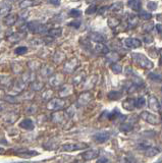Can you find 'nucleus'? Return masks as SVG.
Here are the masks:
<instances>
[{
    "label": "nucleus",
    "mask_w": 162,
    "mask_h": 163,
    "mask_svg": "<svg viewBox=\"0 0 162 163\" xmlns=\"http://www.w3.org/2000/svg\"><path fill=\"white\" fill-rule=\"evenodd\" d=\"M133 58L139 67L145 69H151L154 67V63L149 59L147 56H145L144 54L141 53H133Z\"/></svg>",
    "instance_id": "nucleus-1"
},
{
    "label": "nucleus",
    "mask_w": 162,
    "mask_h": 163,
    "mask_svg": "<svg viewBox=\"0 0 162 163\" xmlns=\"http://www.w3.org/2000/svg\"><path fill=\"white\" fill-rule=\"evenodd\" d=\"M27 28H28L30 32H32L34 34H45V33H48L49 31L47 26L37 21L28 22V24H27Z\"/></svg>",
    "instance_id": "nucleus-2"
},
{
    "label": "nucleus",
    "mask_w": 162,
    "mask_h": 163,
    "mask_svg": "<svg viewBox=\"0 0 162 163\" xmlns=\"http://www.w3.org/2000/svg\"><path fill=\"white\" fill-rule=\"evenodd\" d=\"M65 101L60 98H54L48 101L47 103V109L52 110V111H58L62 110L65 107Z\"/></svg>",
    "instance_id": "nucleus-3"
},
{
    "label": "nucleus",
    "mask_w": 162,
    "mask_h": 163,
    "mask_svg": "<svg viewBox=\"0 0 162 163\" xmlns=\"http://www.w3.org/2000/svg\"><path fill=\"white\" fill-rule=\"evenodd\" d=\"M88 148V145L86 143H68V144H64L61 146V149L66 152H74V151L78 150H84Z\"/></svg>",
    "instance_id": "nucleus-4"
},
{
    "label": "nucleus",
    "mask_w": 162,
    "mask_h": 163,
    "mask_svg": "<svg viewBox=\"0 0 162 163\" xmlns=\"http://www.w3.org/2000/svg\"><path fill=\"white\" fill-rule=\"evenodd\" d=\"M27 82L24 80H18L15 83H13L12 87H11V94L12 95H18L25 91V89L27 87Z\"/></svg>",
    "instance_id": "nucleus-5"
},
{
    "label": "nucleus",
    "mask_w": 162,
    "mask_h": 163,
    "mask_svg": "<svg viewBox=\"0 0 162 163\" xmlns=\"http://www.w3.org/2000/svg\"><path fill=\"white\" fill-rule=\"evenodd\" d=\"M64 83V76L61 73H53L49 77V84L52 87H59Z\"/></svg>",
    "instance_id": "nucleus-6"
},
{
    "label": "nucleus",
    "mask_w": 162,
    "mask_h": 163,
    "mask_svg": "<svg viewBox=\"0 0 162 163\" xmlns=\"http://www.w3.org/2000/svg\"><path fill=\"white\" fill-rule=\"evenodd\" d=\"M141 118L144 119L145 121H147L150 125H153V126H156L159 123V119L156 115H154L152 113H150L149 111H143L141 113Z\"/></svg>",
    "instance_id": "nucleus-7"
},
{
    "label": "nucleus",
    "mask_w": 162,
    "mask_h": 163,
    "mask_svg": "<svg viewBox=\"0 0 162 163\" xmlns=\"http://www.w3.org/2000/svg\"><path fill=\"white\" fill-rule=\"evenodd\" d=\"M78 65H79V60L76 59V58H71V59L67 60L66 62L64 63L63 69L65 72L72 73L76 69V67H78Z\"/></svg>",
    "instance_id": "nucleus-8"
},
{
    "label": "nucleus",
    "mask_w": 162,
    "mask_h": 163,
    "mask_svg": "<svg viewBox=\"0 0 162 163\" xmlns=\"http://www.w3.org/2000/svg\"><path fill=\"white\" fill-rule=\"evenodd\" d=\"M123 44L125 45V47L135 49V48L141 47L142 42H141V40H139L137 38H126L125 40L123 41Z\"/></svg>",
    "instance_id": "nucleus-9"
},
{
    "label": "nucleus",
    "mask_w": 162,
    "mask_h": 163,
    "mask_svg": "<svg viewBox=\"0 0 162 163\" xmlns=\"http://www.w3.org/2000/svg\"><path fill=\"white\" fill-rule=\"evenodd\" d=\"M93 139L95 142L100 143V144L101 143H105L110 139V133L109 131H99V133L93 136Z\"/></svg>",
    "instance_id": "nucleus-10"
},
{
    "label": "nucleus",
    "mask_w": 162,
    "mask_h": 163,
    "mask_svg": "<svg viewBox=\"0 0 162 163\" xmlns=\"http://www.w3.org/2000/svg\"><path fill=\"white\" fill-rule=\"evenodd\" d=\"M25 37H26L25 32H17L9 35L8 37H6V40L10 42V43H17V42L22 41Z\"/></svg>",
    "instance_id": "nucleus-11"
},
{
    "label": "nucleus",
    "mask_w": 162,
    "mask_h": 163,
    "mask_svg": "<svg viewBox=\"0 0 162 163\" xmlns=\"http://www.w3.org/2000/svg\"><path fill=\"white\" fill-rule=\"evenodd\" d=\"M149 107L150 109L153 110L154 112H159L160 111V103L159 101H158L157 97L156 96H150L149 97Z\"/></svg>",
    "instance_id": "nucleus-12"
},
{
    "label": "nucleus",
    "mask_w": 162,
    "mask_h": 163,
    "mask_svg": "<svg viewBox=\"0 0 162 163\" xmlns=\"http://www.w3.org/2000/svg\"><path fill=\"white\" fill-rule=\"evenodd\" d=\"M93 48L96 52L98 53H101V54H107L108 52L110 51L109 48L103 43V42H94V45H93Z\"/></svg>",
    "instance_id": "nucleus-13"
},
{
    "label": "nucleus",
    "mask_w": 162,
    "mask_h": 163,
    "mask_svg": "<svg viewBox=\"0 0 162 163\" xmlns=\"http://www.w3.org/2000/svg\"><path fill=\"white\" fill-rule=\"evenodd\" d=\"M92 98H93V97H92L91 93L84 92L80 95L79 99H78V102H79L80 105H87V104H89L91 102Z\"/></svg>",
    "instance_id": "nucleus-14"
},
{
    "label": "nucleus",
    "mask_w": 162,
    "mask_h": 163,
    "mask_svg": "<svg viewBox=\"0 0 162 163\" xmlns=\"http://www.w3.org/2000/svg\"><path fill=\"white\" fill-rule=\"evenodd\" d=\"M18 18V15L15 14V13H9L7 14L6 17H3V22H4V25L7 27H10V26H13L15 22H17Z\"/></svg>",
    "instance_id": "nucleus-15"
},
{
    "label": "nucleus",
    "mask_w": 162,
    "mask_h": 163,
    "mask_svg": "<svg viewBox=\"0 0 162 163\" xmlns=\"http://www.w3.org/2000/svg\"><path fill=\"white\" fill-rule=\"evenodd\" d=\"M99 155V151L98 150H88L86 151L85 153L82 154V157L84 158V160L86 161H91L93 160V159H95L96 157H97Z\"/></svg>",
    "instance_id": "nucleus-16"
},
{
    "label": "nucleus",
    "mask_w": 162,
    "mask_h": 163,
    "mask_svg": "<svg viewBox=\"0 0 162 163\" xmlns=\"http://www.w3.org/2000/svg\"><path fill=\"white\" fill-rule=\"evenodd\" d=\"M20 126L26 131H33L35 129V125H34L33 120L30 118H26L24 120H22L20 123Z\"/></svg>",
    "instance_id": "nucleus-17"
},
{
    "label": "nucleus",
    "mask_w": 162,
    "mask_h": 163,
    "mask_svg": "<svg viewBox=\"0 0 162 163\" xmlns=\"http://www.w3.org/2000/svg\"><path fill=\"white\" fill-rule=\"evenodd\" d=\"M122 107L128 111H133L135 108H137L136 107V100H134L132 98L125 100L122 102Z\"/></svg>",
    "instance_id": "nucleus-18"
},
{
    "label": "nucleus",
    "mask_w": 162,
    "mask_h": 163,
    "mask_svg": "<svg viewBox=\"0 0 162 163\" xmlns=\"http://www.w3.org/2000/svg\"><path fill=\"white\" fill-rule=\"evenodd\" d=\"M72 93V85H68V84H64L62 87H61L60 91H59V95L60 97H67Z\"/></svg>",
    "instance_id": "nucleus-19"
},
{
    "label": "nucleus",
    "mask_w": 162,
    "mask_h": 163,
    "mask_svg": "<svg viewBox=\"0 0 162 163\" xmlns=\"http://www.w3.org/2000/svg\"><path fill=\"white\" fill-rule=\"evenodd\" d=\"M128 5L130 9L134 11H141L142 10V1L141 0H129Z\"/></svg>",
    "instance_id": "nucleus-20"
},
{
    "label": "nucleus",
    "mask_w": 162,
    "mask_h": 163,
    "mask_svg": "<svg viewBox=\"0 0 162 163\" xmlns=\"http://www.w3.org/2000/svg\"><path fill=\"white\" fill-rule=\"evenodd\" d=\"M17 118H18V114L15 113V112H8L6 115L3 116V120H4V122H6L7 125L13 123Z\"/></svg>",
    "instance_id": "nucleus-21"
},
{
    "label": "nucleus",
    "mask_w": 162,
    "mask_h": 163,
    "mask_svg": "<svg viewBox=\"0 0 162 163\" xmlns=\"http://www.w3.org/2000/svg\"><path fill=\"white\" fill-rule=\"evenodd\" d=\"M40 4V1H36V0H22L20 3V7L21 8H28V7H32V6H37Z\"/></svg>",
    "instance_id": "nucleus-22"
},
{
    "label": "nucleus",
    "mask_w": 162,
    "mask_h": 163,
    "mask_svg": "<svg viewBox=\"0 0 162 163\" xmlns=\"http://www.w3.org/2000/svg\"><path fill=\"white\" fill-rule=\"evenodd\" d=\"M85 77H86V72H85L84 71L80 72L72 77V83H74L75 85H79L81 83H83Z\"/></svg>",
    "instance_id": "nucleus-23"
},
{
    "label": "nucleus",
    "mask_w": 162,
    "mask_h": 163,
    "mask_svg": "<svg viewBox=\"0 0 162 163\" xmlns=\"http://www.w3.org/2000/svg\"><path fill=\"white\" fill-rule=\"evenodd\" d=\"M109 9L114 13H121L123 9V3L122 2H115L112 5L109 6Z\"/></svg>",
    "instance_id": "nucleus-24"
},
{
    "label": "nucleus",
    "mask_w": 162,
    "mask_h": 163,
    "mask_svg": "<svg viewBox=\"0 0 162 163\" xmlns=\"http://www.w3.org/2000/svg\"><path fill=\"white\" fill-rule=\"evenodd\" d=\"M89 38H90V40H92L93 42H104L105 41V38L100 33H95V32H92L89 34Z\"/></svg>",
    "instance_id": "nucleus-25"
},
{
    "label": "nucleus",
    "mask_w": 162,
    "mask_h": 163,
    "mask_svg": "<svg viewBox=\"0 0 162 163\" xmlns=\"http://www.w3.org/2000/svg\"><path fill=\"white\" fill-rule=\"evenodd\" d=\"M64 115L65 114L63 113V112H61L60 110H58L52 115V120L56 123H61L64 119Z\"/></svg>",
    "instance_id": "nucleus-26"
},
{
    "label": "nucleus",
    "mask_w": 162,
    "mask_h": 163,
    "mask_svg": "<svg viewBox=\"0 0 162 163\" xmlns=\"http://www.w3.org/2000/svg\"><path fill=\"white\" fill-rule=\"evenodd\" d=\"M105 56L108 60L111 61V62H116L117 60H119V58H120L119 54L115 51H109L107 54H105Z\"/></svg>",
    "instance_id": "nucleus-27"
},
{
    "label": "nucleus",
    "mask_w": 162,
    "mask_h": 163,
    "mask_svg": "<svg viewBox=\"0 0 162 163\" xmlns=\"http://www.w3.org/2000/svg\"><path fill=\"white\" fill-rule=\"evenodd\" d=\"M11 9L10 4H7V2H3L1 4V10H0V13H1V17H6L7 14H9Z\"/></svg>",
    "instance_id": "nucleus-28"
},
{
    "label": "nucleus",
    "mask_w": 162,
    "mask_h": 163,
    "mask_svg": "<svg viewBox=\"0 0 162 163\" xmlns=\"http://www.w3.org/2000/svg\"><path fill=\"white\" fill-rule=\"evenodd\" d=\"M159 153H160V150L158 148H156V147H150V148H148L145 152L146 156L147 157H154Z\"/></svg>",
    "instance_id": "nucleus-29"
},
{
    "label": "nucleus",
    "mask_w": 162,
    "mask_h": 163,
    "mask_svg": "<svg viewBox=\"0 0 162 163\" xmlns=\"http://www.w3.org/2000/svg\"><path fill=\"white\" fill-rule=\"evenodd\" d=\"M64 59H65V55H64V53L60 52V51H57V52L55 53V55L53 56V60H54V62H55L56 64L61 63Z\"/></svg>",
    "instance_id": "nucleus-30"
},
{
    "label": "nucleus",
    "mask_w": 162,
    "mask_h": 163,
    "mask_svg": "<svg viewBox=\"0 0 162 163\" xmlns=\"http://www.w3.org/2000/svg\"><path fill=\"white\" fill-rule=\"evenodd\" d=\"M35 155H38V152H36V151H22V152L17 153V156L22 158H31Z\"/></svg>",
    "instance_id": "nucleus-31"
},
{
    "label": "nucleus",
    "mask_w": 162,
    "mask_h": 163,
    "mask_svg": "<svg viewBox=\"0 0 162 163\" xmlns=\"http://www.w3.org/2000/svg\"><path fill=\"white\" fill-rule=\"evenodd\" d=\"M138 22H139V18L137 15L135 14H130L128 17V24H129V27H136L138 25Z\"/></svg>",
    "instance_id": "nucleus-32"
},
{
    "label": "nucleus",
    "mask_w": 162,
    "mask_h": 163,
    "mask_svg": "<svg viewBox=\"0 0 162 163\" xmlns=\"http://www.w3.org/2000/svg\"><path fill=\"white\" fill-rule=\"evenodd\" d=\"M31 87H32V90L34 92H36V91H41L42 89H43L44 85H43V83H41V82H38L35 80L31 83Z\"/></svg>",
    "instance_id": "nucleus-33"
},
{
    "label": "nucleus",
    "mask_w": 162,
    "mask_h": 163,
    "mask_svg": "<svg viewBox=\"0 0 162 163\" xmlns=\"http://www.w3.org/2000/svg\"><path fill=\"white\" fill-rule=\"evenodd\" d=\"M47 34L50 35V36L54 37V38L60 37L61 34H62V30H61L60 28H53V29H50Z\"/></svg>",
    "instance_id": "nucleus-34"
},
{
    "label": "nucleus",
    "mask_w": 162,
    "mask_h": 163,
    "mask_svg": "<svg viewBox=\"0 0 162 163\" xmlns=\"http://www.w3.org/2000/svg\"><path fill=\"white\" fill-rule=\"evenodd\" d=\"M53 72H54V69L52 67H50L49 65H46V67H44L41 69L42 76H44V77H51L53 75Z\"/></svg>",
    "instance_id": "nucleus-35"
},
{
    "label": "nucleus",
    "mask_w": 162,
    "mask_h": 163,
    "mask_svg": "<svg viewBox=\"0 0 162 163\" xmlns=\"http://www.w3.org/2000/svg\"><path fill=\"white\" fill-rule=\"evenodd\" d=\"M122 96V93L119 91H111L109 94H108V98L110 100H119L120 97Z\"/></svg>",
    "instance_id": "nucleus-36"
},
{
    "label": "nucleus",
    "mask_w": 162,
    "mask_h": 163,
    "mask_svg": "<svg viewBox=\"0 0 162 163\" xmlns=\"http://www.w3.org/2000/svg\"><path fill=\"white\" fill-rule=\"evenodd\" d=\"M107 24L110 28H116V27L119 26V24H120V21L117 19L116 17H109L107 21Z\"/></svg>",
    "instance_id": "nucleus-37"
},
{
    "label": "nucleus",
    "mask_w": 162,
    "mask_h": 163,
    "mask_svg": "<svg viewBox=\"0 0 162 163\" xmlns=\"http://www.w3.org/2000/svg\"><path fill=\"white\" fill-rule=\"evenodd\" d=\"M110 68H111V71H112L114 73H116V75H119V73L122 72V67L120 64L116 63V62H112Z\"/></svg>",
    "instance_id": "nucleus-38"
},
{
    "label": "nucleus",
    "mask_w": 162,
    "mask_h": 163,
    "mask_svg": "<svg viewBox=\"0 0 162 163\" xmlns=\"http://www.w3.org/2000/svg\"><path fill=\"white\" fill-rule=\"evenodd\" d=\"M22 80L27 83H32L33 81H35V77L33 72H25L24 76H22Z\"/></svg>",
    "instance_id": "nucleus-39"
},
{
    "label": "nucleus",
    "mask_w": 162,
    "mask_h": 163,
    "mask_svg": "<svg viewBox=\"0 0 162 163\" xmlns=\"http://www.w3.org/2000/svg\"><path fill=\"white\" fill-rule=\"evenodd\" d=\"M29 67L32 68L33 71H36V69H40L41 68V63L39 62L38 60H33V61H30L28 63Z\"/></svg>",
    "instance_id": "nucleus-40"
},
{
    "label": "nucleus",
    "mask_w": 162,
    "mask_h": 163,
    "mask_svg": "<svg viewBox=\"0 0 162 163\" xmlns=\"http://www.w3.org/2000/svg\"><path fill=\"white\" fill-rule=\"evenodd\" d=\"M139 17H140L141 18H143V19H145V21H149V19L152 18V14L150 12H148V11H146V10H141Z\"/></svg>",
    "instance_id": "nucleus-41"
},
{
    "label": "nucleus",
    "mask_w": 162,
    "mask_h": 163,
    "mask_svg": "<svg viewBox=\"0 0 162 163\" xmlns=\"http://www.w3.org/2000/svg\"><path fill=\"white\" fill-rule=\"evenodd\" d=\"M27 52H28V47H26V46H20L14 50V53L17 55H24Z\"/></svg>",
    "instance_id": "nucleus-42"
},
{
    "label": "nucleus",
    "mask_w": 162,
    "mask_h": 163,
    "mask_svg": "<svg viewBox=\"0 0 162 163\" xmlns=\"http://www.w3.org/2000/svg\"><path fill=\"white\" fill-rule=\"evenodd\" d=\"M11 82H12V79H11L10 77H4V76L1 77V86L2 87L9 86V85H11Z\"/></svg>",
    "instance_id": "nucleus-43"
},
{
    "label": "nucleus",
    "mask_w": 162,
    "mask_h": 163,
    "mask_svg": "<svg viewBox=\"0 0 162 163\" xmlns=\"http://www.w3.org/2000/svg\"><path fill=\"white\" fill-rule=\"evenodd\" d=\"M53 96V91L50 90V89H47L42 92V98L44 100H48V99H51V97Z\"/></svg>",
    "instance_id": "nucleus-44"
},
{
    "label": "nucleus",
    "mask_w": 162,
    "mask_h": 163,
    "mask_svg": "<svg viewBox=\"0 0 162 163\" xmlns=\"http://www.w3.org/2000/svg\"><path fill=\"white\" fill-rule=\"evenodd\" d=\"M68 14H69V17L76 18V17H80L81 15H82V11L79 10V9H71L68 12Z\"/></svg>",
    "instance_id": "nucleus-45"
},
{
    "label": "nucleus",
    "mask_w": 162,
    "mask_h": 163,
    "mask_svg": "<svg viewBox=\"0 0 162 163\" xmlns=\"http://www.w3.org/2000/svg\"><path fill=\"white\" fill-rule=\"evenodd\" d=\"M149 77L151 79L152 81H156V82H160L162 81V76L159 75V73H157V72H151L149 75Z\"/></svg>",
    "instance_id": "nucleus-46"
},
{
    "label": "nucleus",
    "mask_w": 162,
    "mask_h": 163,
    "mask_svg": "<svg viewBox=\"0 0 162 163\" xmlns=\"http://www.w3.org/2000/svg\"><path fill=\"white\" fill-rule=\"evenodd\" d=\"M154 22H147V24H145L144 26H143V31H145V32H147V33H149V32H151V31L154 29Z\"/></svg>",
    "instance_id": "nucleus-47"
},
{
    "label": "nucleus",
    "mask_w": 162,
    "mask_h": 163,
    "mask_svg": "<svg viewBox=\"0 0 162 163\" xmlns=\"http://www.w3.org/2000/svg\"><path fill=\"white\" fill-rule=\"evenodd\" d=\"M119 129H120V131H130L133 130V126L130 125V123H122Z\"/></svg>",
    "instance_id": "nucleus-48"
},
{
    "label": "nucleus",
    "mask_w": 162,
    "mask_h": 163,
    "mask_svg": "<svg viewBox=\"0 0 162 163\" xmlns=\"http://www.w3.org/2000/svg\"><path fill=\"white\" fill-rule=\"evenodd\" d=\"M145 103H146V100L143 98V97H141V98H138L136 100V107L137 108H142L143 106L145 105Z\"/></svg>",
    "instance_id": "nucleus-49"
},
{
    "label": "nucleus",
    "mask_w": 162,
    "mask_h": 163,
    "mask_svg": "<svg viewBox=\"0 0 162 163\" xmlns=\"http://www.w3.org/2000/svg\"><path fill=\"white\" fill-rule=\"evenodd\" d=\"M147 8L151 11H154L157 9V3L155 1H149L147 4Z\"/></svg>",
    "instance_id": "nucleus-50"
},
{
    "label": "nucleus",
    "mask_w": 162,
    "mask_h": 163,
    "mask_svg": "<svg viewBox=\"0 0 162 163\" xmlns=\"http://www.w3.org/2000/svg\"><path fill=\"white\" fill-rule=\"evenodd\" d=\"M97 6L96 5H91V6H89L87 10H86V14H93L95 13L96 11H97Z\"/></svg>",
    "instance_id": "nucleus-51"
},
{
    "label": "nucleus",
    "mask_w": 162,
    "mask_h": 163,
    "mask_svg": "<svg viewBox=\"0 0 162 163\" xmlns=\"http://www.w3.org/2000/svg\"><path fill=\"white\" fill-rule=\"evenodd\" d=\"M138 149H145V150H147L148 148H150L151 147V143H141V144H139L138 146Z\"/></svg>",
    "instance_id": "nucleus-52"
},
{
    "label": "nucleus",
    "mask_w": 162,
    "mask_h": 163,
    "mask_svg": "<svg viewBox=\"0 0 162 163\" xmlns=\"http://www.w3.org/2000/svg\"><path fill=\"white\" fill-rule=\"evenodd\" d=\"M75 112H76V108L74 106H71L68 109H66V115H68L69 117H71V116H74Z\"/></svg>",
    "instance_id": "nucleus-53"
},
{
    "label": "nucleus",
    "mask_w": 162,
    "mask_h": 163,
    "mask_svg": "<svg viewBox=\"0 0 162 163\" xmlns=\"http://www.w3.org/2000/svg\"><path fill=\"white\" fill-rule=\"evenodd\" d=\"M69 26L74 27V28H76V29H78V28H80V26H81V21H74V22H71V24H69Z\"/></svg>",
    "instance_id": "nucleus-54"
},
{
    "label": "nucleus",
    "mask_w": 162,
    "mask_h": 163,
    "mask_svg": "<svg viewBox=\"0 0 162 163\" xmlns=\"http://www.w3.org/2000/svg\"><path fill=\"white\" fill-rule=\"evenodd\" d=\"M48 1L51 3V4L55 5V6L60 5V0H48Z\"/></svg>",
    "instance_id": "nucleus-55"
},
{
    "label": "nucleus",
    "mask_w": 162,
    "mask_h": 163,
    "mask_svg": "<svg viewBox=\"0 0 162 163\" xmlns=\"http://www.w3.org/2000/svg\"><path fill=\"white\" fill-rule=\"evenodd\" d=\"M97 162H98V163H102V162H108V159H107V158H105V157H103V158H100V159H98V160H97Z\"/></svg>",
    "instance_id": "nucleus-56"
},
{
    "label": "nucleus",
    "mask_w": 162,
    "mask_h": 163,
    "mask_svg": "<svg viewBox=\"0 0 162 163\" xmlns=\"http://www.w3.org/2000/svg\"><path fill=\"white\" fill-rule=\"evenodd\" d=\"M156 29L158 30L159 34H162V26L161 25H156Z\"/></svg>",
    "instance_id": "nucleus-57"
},
{
    "label": "nucleus",
    "mask_w": 162,
    "mask_h": 163,
    "mask_svg": "<svg viewBox=\"0 0 162 163\" xmlns=\"http://www.w3.org/2000/svg\"><path fill=\"white\" fill-rule=\"evenodd\" d=\"M145 41H147V43H151L152 42V38H149V37H145L144 38Z\"/></svg>",
    "instance_id": "nucleus-58"
},
{
    "label": "nucleus",
    "mask_w": 162,
    "mask_h": 163,
    "mask_svg": "<svg viewBox=\"0 0 162 163\" xmlns=\"http://www.w3.org/2000/svg\"><path fill=\"white\" fill-rule=\"evenodd\" d=\"M14 1H17V0H5V2H14Z\"/></svg>",
    "instance_id": "nucleus-59"
},
{
    "label": "nucleus",
    "mask_w": 162,
    "mask_h": 163,
    "mask_svg": "<svg viewBox=\"0 0 162 163\" xmlns=\"http://www.w3.org/2000/svg\"><path fill=\"white\" fill-rule=\"evenodd\" d=\"M159 52H160V56H161V59H162V48L159 50Z\"/></svg>",
    "instance_id": "nucleus-60"
},
{
    "label": "nucleus",
    "mask_w": 162,
    "mask_h": 163,
    "mask_svg": "<svg viewBox=\"0 0 162 163\" xmlns=\"http://www.w3.org/2000/svg\"><path fill=\"white\" fill-rule=\"evenodd\" d=\"M161 93H162V87H161Z\"/></svg>",
    "instance_id": "nucleus-61"
}]
</instances>
